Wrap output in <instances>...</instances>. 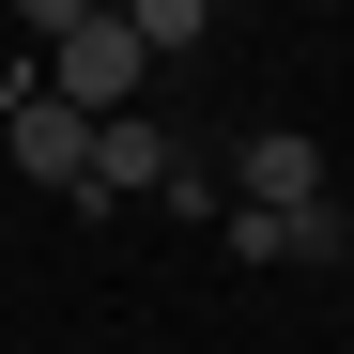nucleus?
I'll return each instance as SVG.
<instances>
[{
    "label": "nucleus",
    "mask_w": 354,
    "mask_h": 354,
    "mask_svg": "<svg viewBox=\"0 0 354 354\" xmlns=\"http://www.w3.org/2000/svg\"><path fill=\"white\" fill-rule=\"evenodd\" d=\"M0 139H16V169H31L46 201H77V185H93V124L46 93V62H16V77H0Z\"/></svg>",
    "instance_id": "1"
},
{
    "label": "nucleus",
    "mask_w": 354,
    "mask_h": 354,
    "mask_svg": "<svg viewBox=\"0 0 354 354\" xmlns=\"http://www.w3.org/2000/svg\"><path fill=\"white\" fill-rule=\"evenodd\" d=\"M46 93H62L77 124H124V108L154 93V62H139V31H124V16H93V31H62V46H46Z\"/></svg>",
    "instance_id": "2"
},
{
    "label": "nucleus",
    "mask_w": 354,
    "mask_h": 354,
    "mask_svg": "<svg viewBox=\"0 0 354 354\" xmlns=\"http://www.w3.org/2000/svg\"><path fill=\"white\" fill-rule=\"evenodd\" d=\"M231 185H247V216H292V201H324V139H308V124H262L247 154H231Z\"/></svg>",
    "instance_id": "3"
},
{
    "label": "nucleus",
    "mask_w": 354,
    "mask_h": 354,
    "mask_svg": "<svg viewBox=\"0 0 354 354\" xmlns=\"http://www.w3.org/2000/svg\"><path fill=\"white\" fill-rule=\"evenodd\" d=\"M169 169H185V154H169V124H139V108H124V124H93V185H77V216H108V201L169 185Z\"/></svg>",
    "instance_id": "4"
},
{
    "label": "nucleus",
    "mask_w": 354,
    "mask_h": 354,
    "mask_svg": "<svg viewBox=\"0 0 354 354\" xmlns=\"http://www.w3.org/2000/svg\"><path fill=\"white\" fill-rule=\"evenodd\" d=\"M231 247H247V262H354V216L339 201H292V216H247V201H231Z\"/></svg>",
    "instance_id": "5"
},
{
    "label": "nucleus",
    "mask_w": 354,
    "mask_h": 354,
    "mask_svg": "<svg viewBox=\"0 0 354 354\" xmlns=\"http://www.w3.org/2000/svg\"><path fill=\"white\" fill-rule=\"evenodd\" d=\"M108 16L139 31V62H185V46L216 31V0H108Z\"/></svg>",
    "instance_id": "6"
},
{
    "label": "nucleus",
    "mask_w": 354,
    "mask_h": 354,
    "mask_svg": "<svg viewBox=\"0 0 354 354\" xmlns=\"http://www.w3.org/2000/svg\"><path fill=\"white\" fill-rule=\"evenodd\" d=\"M93 16H108V0H16V31H31V62H46L62 31H93Z\"/></svg>",
    "instance_id": "7"
}]
</instances>
